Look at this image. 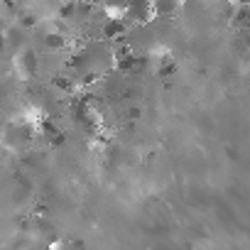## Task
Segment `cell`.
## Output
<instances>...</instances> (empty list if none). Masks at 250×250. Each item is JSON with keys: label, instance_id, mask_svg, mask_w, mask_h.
<instances>
[{"label": "cell", "instance_id": "cell-2", "mask_svg": "<svg viewBox=\"0 0 250 250\" xmlns=\"http://www.w3.org/2000/svg\"><path fill=\"white\" fill-rule=\"evenodd\" d=\"M152 8L157 18H174L182 8L179 0H152Z\"/></svg>", "mask_w": 250, "mask_h": 250}, {"label": "cell", "instance_id": "cell-3", "mask_svg": "<svg viewBox=\"0 0 250 250\" xmlns=\"http://www.w3.org/2000/svg\"><path fill=\"white\" fill-rule=\"evenodd\" d=\"M44 47H49V49H62V47H64V37H62V35H47V37H44Z\"/></svg>", "mask_w": 250, "mask_h": 250}, {"label": "cell", "instance_id": "cell-1", "mask_svg": "<svg viewBox=\"0 0 250 250\" xmlns=\"http://www.w3.org/2000/svg\"><path fill=\"white\" fill-rule=\"evenodd\" d=\"M152 15H155L152 0H130L128 8L123 10V22L138 27V25H147Z\"/></svg>", "mask_w": 250, "mask_h": 250}, {"label": "cell", "instance_id": "cell-4", "mask_svg": "<svg viewBox=\"0 0 250 250\" xmlns=\"http://www.w3.org/2000/svg\"><path fill=\"white\" fill-rule=\"evenodd\" d=\"M128 3H130V0H103L105 8H115V10H125Z\"/></svg>", "mask_w": 250, "mask_h": 250}]
</instances>
